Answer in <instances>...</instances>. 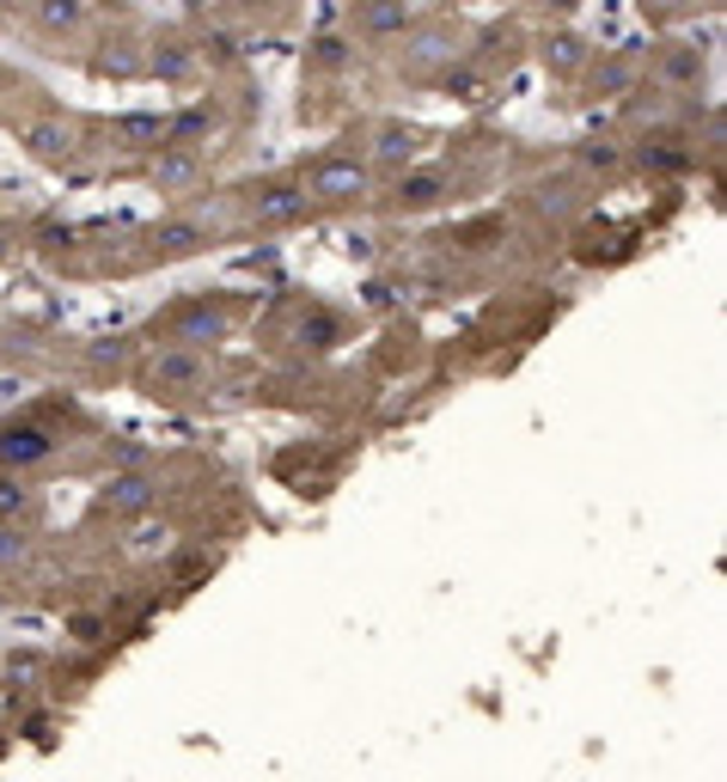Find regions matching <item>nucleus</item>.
Segmentation results:
<instances>
[{"label":"nucleus","mask_w":727,"mask_h":782,"mask_svg":"<svg viewBox=\"0 0 727 782\" xmlns=\"http://www.w3.org/2000/svg\"><path fill=\"white\" fill-rule=\"evenodd\" d=\"M581 159H587L593 171H618V147H611V141H587V147H581Z\"/></svg>","instance_id":"nucleus-20"},{"label":"nucleus","mask_w":727,"mask_h":782,"mask_svg":"<svg viewBox=\"0 0 727 782\" xmlns=\"http://www.w3.org/2000/svg\"><path fill=\"white\" fill-rule=\"evenodd\" d=\"M190 68H196V56L184 44H159L147 56V74H159V80H190Z\"/></svg>","instance_id":"nucleus-15"},{"label":"nucleus","mask_w":727,"mask_h":782,"mask_svg":"<svg viewBox=\"0 0 727 782\" xmlns=\"http://www.w3.org/2000/svg\"><path fill=\"white\" fill-rule=\"evenodd\" d=\"M0 563H25V532L0 520Z\"/></svg>","instance_id":"nucleus-21"},{"label":"nucleus","mask_w":727,"mask_h":782,"mask_svg":"<svg viewBox=\"0 0 727 782\" xmlns=\"http://www.w3.org/2000/svg\"><path fill=\"white\" fill-rule=\"evenodd\" d=\"M245 215L257 220V227H294V220L312 215V196L300 184H264L245 202Z\"/></svg>","instance_id":"nucleus-3"},{"label":"nucleus","mask_w":727,"mask_h":782,"mask_svg":"<svg viewBox=\"0 0 727 782\" xmlns=\"http://www.w3.org/2000/svg\"><path fill=\"white\" fill-rule=\"evenodd\" d=\"M361 25H367L373 37H391L410 25V7H403V0H373V7H361Z\"/></svg>","instance_id":"nucleus-14"},{"label":"nucleus","mask_w":727,"mask_h":782,"mask_svg":"<svg viewBox=\"0 0 727 782\" xmlns=\"http://www.w3.org/2000/svg\"><path fill=\"white\" fill-rule=\"evenodd\" d=\"M154 502H159V483L147 471H117L105 483V495H98V507L117 514V520H135V514H147Z\"/></svg>","instance_id":"nucleus-4"},{"label":"nucleus","mask_w":727,"mask_h":782,"mask_svg":"<svg viewBox=\"0 0 727 782\" xmlns=\"http://www.w3.org/2000/svg\"><path fill=\"white\" fill-rule=\"evenodd\" d=\"M25 147H32V159H44V166H62V159L74 154V129H68L62 117H44V123L25 129Z\"/></svg>","instance_id":"nucleus-9"},{"label":"nucleus","mask_w":727,"mask_h":782,"mask_svg":"<svg viewBox=\"0 0 727 782\" xmlns=\"http://www.w3.org/2000/svg\"><path fill=\"white\" fill-rule=\"evenodd\" d=\"M80 13H86V0H44V7H37V25H44V32H74Z\"/></svg>","instance_id":"nucleus-17"},{"label":"nucleus","mask_w":727,"mask_h":782,"mask_svg":"<svg viewBox=\"0 0 727 782\" xmlns=\"http://www.w3.org/2000/svg\"><path fill=\"white\" fill-rule=\"evenodd\" d=\"M202 245H208V227H202V220H166V227H154V232H147V251H154L159 263L196 257Z\"/></svg>","instance_id":"nucleus-6"},{"label":"nucleus","mask_w":727,"mask_h":782,"mask_svg":"<svg viewBox=\"0 0 727 782\" xmlns=\"http://www.w3.org/2000/svg\"><path fill=\"white\" fill-rule=\"evenodd\" d=\"M0 86H13V74H7V68H0Z\"/></svg>","instance_id":"nucleus-23"},{"label":"nucleus","mask_w":727,"mask_h":782,"mask_svg":"<svg viewBox=\"0 0 727 782\" xmlns=\"http://www.w3.org/2000/svg\"><path fill=\"white\" fill-rule=\"evenodd\" d=\"M25 514H32V490H25V477L0 471V520H25Z\"/></svg>","instance_id":"nucleus-16"},{"label":"nucleus","mask_w":727,"mask_h":782,"mask_svg":"<svg viewBox=\"0 0 727 782\" xmlns=\"http://www.w3.org/2000/svg\"><path fill=\"white\" fill-rule=\"evenodd\" d=\"M154 385H202L208 380V354L202 349H159V361L147 368Z\"/></svg>","instance_id":"nucleus-8"},{"label":"nucleus","mask_w":727,"mask_h":782,"mask_svg":"<svg viewBox=\"0 0 727 782\" xmlns=\"http://www.w3.org/2000/svg\"><path fill=\"white\" fill-rule=\"evenodd\" d=\"M93 74L129 80V74H141V62H135V56H123V49H110V56H98V62H93Z\"/></svg>","instance_id":"nucleus-19"},{"label":"nucleus","mask_w":727,"mask_h":782,"mask_svg":"<svg viewBox=\"0 0 727 782\" xmlns=\"http://www.w3.org/2000/svg\"><path fill=\"white\" fill-rule=\"evenodd\" d=\"M452 184L447 171H398V190H391V202H398L403 215H422V208H434V202H447Z\"/></svg>","instance_id":"nucleus-7"},{"label":"nucleus","mask_w":727,"mask_h":782,"mask_svg":"<svg viewBox=\"0 0 727 782\" xmlns=\"http://www.w3.org/2000/svg\"><path fill=\"white\" fill-rule=\"evenodd\" d=\"M416 147H422V129H410V123H386L379 129V141H373V159H379V166H410V159H416Z\"/></svg>","instance_id":"nucleus-10"},{"label":"nucleus","mask_w":727,"mask_h":782,"mask_svg":"<svg viewBox=\"0 0 727 782\" xmlns=\"http://www.w3.org/2000/svg\"><path fill=\"white\" fill-rule=\"evenodd\" d=\"M7 257H13V245H7V232H0V263H7Z\"/></svg>","instance_id":"nucleus-22"},{"label":"nucleus","mask_w":727,"mask_h":782,"mask_svg":"<svg viewBox=\"0 0 727 782\" xmlns=\"http://www.w3.org/2000/svg\"><path fill=\"white\" fill-rule=\"evenodd\" d=\"M367 166H361V159H349V154H325V159H312L306 166V196L312 202H361L367 196Z\"/></svg>","instance_id":"nucleus-2"},{"label":"nucleus","mask_w":727,"mask_h":782,"mask_svg":"<svg viewBox=\"0 0 727 782\" xmlns=\"http://www.w3.org/2000/svg\"><path fill=\"white\" fill-rule=\"evenodd\" d=\"M117 141H129V147H166V117L159 110H129V117H117Z\"/></svg>","instance_id":"nucleus-12"},{"label":"nucleus","mask_w":727,"mask_h":782,"mask_svg":"<svg viewBox=\"0 0 727 782\" xmlns=\"http://www.w3.org/2000/svg\"><path fill=\"white\" fill-rule=\"evenodd\" d=\"M62 453L56 429L32 422V416H13V422H0V471H32V465H49Z\"/></svg>","instance_id":"nucleus-1"},{"label":"nucleus","mask_w":727,"mask_h":782,"mask_svg":"<svg viewBox=\"0 0 727 782\" xmlns=\"http://www.w3.org/2000/svg\"><path fill=\"white\" fill-rule=\"evenodd\" d=\"M7 7H13V0H0V13H7Z\"/></svg>","instance_id":"nucleus-24"},{"label":"nucleus","mask_w":727,"mask_h":782,"mask_svg":"<svg viewBox=\"0 0 727 782\" xmlns=\"http://www.w3.org/2000/svg\"><path fill=\"white\" fill-rule=\"evenodd\" d=\"M208 129H215V110L190 105V110H178V117H166V147H190V141H202Z\"/></svg>","instance_id":"nucleus-13"},{"label":"nucleus","mask_w":727,"mask_h":782,"mask_svg":"<svg viewBox=\"0 0 727 782\" xmlns=\"http://www.w3.org/2000/svg\"><path fill=\"white\" fill-rule=\"evenodd\" d=\"M642 166H649V171H684V166H691V154L673 147V141H654V147H642Z\"/></svg>","instance_id":"nucleus-18"},{"label":"nucleus","mask_w":727,"mask_h":782,"mask_svg":"<svg viewBox=\"0 0 727 782\" xmlns=\"http://www.w3.org/2000/svg\"><path fill=\"white\" fill-rule=\"evenodd\" d=\"M227 330V306L220 300H190V306L171 312V337L178 349H202V342H215Z\"/></svg>","instance_id":"nucleus-5"},{"label":"nucleus","mask_w":727,"mask_h":782,"mask_svg":"<svg viewBox=\"0 0 727 782\" xmlns=\"http://www.w3.org/2000/svg\"><path fill=\"white\" fill-rule=\"evenodd\" d=\"M196 171H202L196 147H159V159H154V184H159V190H184V184H196Z\"/></svg>","instance_id":"nucleus-11"}]
</instances>
